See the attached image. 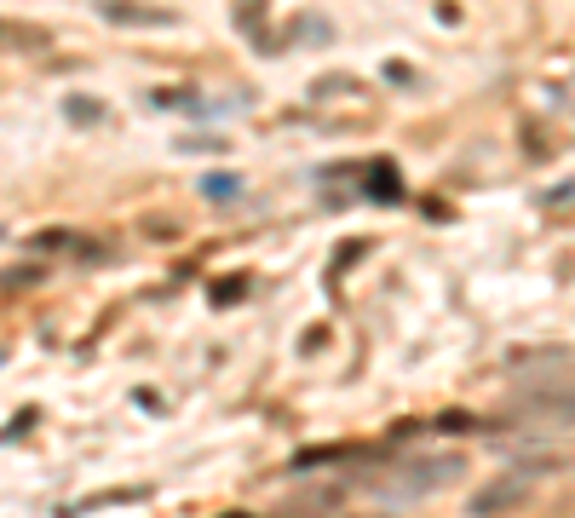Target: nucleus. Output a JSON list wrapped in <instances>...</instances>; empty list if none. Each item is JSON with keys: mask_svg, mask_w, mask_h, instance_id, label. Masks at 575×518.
<instances>
[{"mask_svg": "<svg viewBox=\"0 0 575 518\" xmlns=\"http://www.w3.org/2000/svg\"><path fill=\"white\" fill-rule=\"evenodd\" d=\"M98 12L121 29H173L179 24L173 6H150V0H98Z\"/></svg>", "mask_w": 575, "mask_h": 518, "instance_id": "20e7f679", "label": "nucleus"}, {"mask_svg": "<svg viewBox=\"0 0 575 518\" xmlns=\"http://www.w3.org/2000/svg\"><path fill=\"white\" fill-rule=\"evenodd\" d=\"M0 52L6 58H41V52H52V29L29 24V18H0Z\"/></svg>", "mask_w": 575, "mask_h": 518, "instance_id": "39448f33", "label": "nucleus"}, {"mask_svg": "<svg viewBox=\"0 0 575 518\" xmlns=\"http://www.w3.org/2000/svg\"><path fill=\"white\" fill-rule=\"evenodd\" d=\"M236 190H242L236 173H207V196H236Z\"/></svg>", "mask_w": 575, "mask_h": 518, "instance_id": "423d86ee", "label": "nucleus"}, {"mask_svg": "<svg viewBox=\"0 0 575 518\" xmlns=\"http://www.w3.org/2000/svg\"><path fill=\"white\" fill-rule=\"evenodd\" d=\"M506 421L518 426H575V380H547V386H524L518 398H506Z\"/></svg>", "mask_w": 575, "mask_h": 518, "instance_id": "f03ea898", "label": "nucleus"}, {"mask_svg": "<svg viewBox=\"0 0 575 518\" xmlns=\"http://www.w3.org/2000/svg\"><path fill=\"white\" fill-rule=\"evenodd\" d=\"M529 490H535V478H529V472H501V478H489L483 490H472V518L512 513V507H518Z\"/></svg>", "mask_w": 575, "mask_h": 518, "instance_id": "7ed1b4c3", "label": "nucleus"}, {"mask_svg": "<svg viewBox=\"0 0 575 518\" xmlns=\"http://www.w3.org/2000/svg\"><path fill=\"white\" fill-rule=\"evenodd\" d=\"M449 478H466V461L460 455H426V461H403V467H386L380 478H363V490L386 507H403V501H420V495L443 490Z\"/></svg>", "mask_w": 575, "mask_h": 518, "instance_id": "f257e3e1", "label": "nucleus"}, {"mask_svg": "<svg viewBox=\"0 0 575 518\" xmlns=\"http://www.w3.org/2000/svg\"><path fill=\"white\" fill-rule=\"evenodd\" d=\"M69 116H75V121H98V116H104V104H98V98H69Z\"/></svg>", "mask_w": 575, "mask_h": 518, "instance_id": "0eeeda50", "label": "nucleus"}]
</instances>
